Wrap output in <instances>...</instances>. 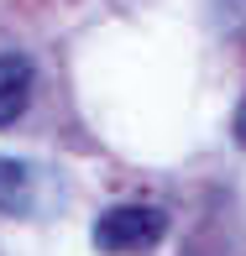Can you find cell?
Listing matches in <instances>:
<instances>
[{
    "instance_id": "1",
    "label": "cell",
    "mask_w": 246,
    "mask_h": 256,
    "mask_svg": "<svg viewBox=\"0 0 246 256\" xmlns=\"http://www.w3.org/2000/svg\"><path fill=\"white\" fill-rule=\"evenodd\" d=\"M168 230V214L162 209H147V204H115L95 220V251L105 256H142L162 240Z\"/></svg>"
},
{
    "instance_id": "2",
    "label": "cell",
    "mask_w": 246,
    "mask_h": 256,
    "mask_svg": "<svg viewBox=\"0 0 246 256\" xmlns=\"http://www.w3.org/2000/svg\"><path fill=\"white\" fill-rule=\"evenodd\" d=\"M32 100V63L21 52H0V126H16Z\"/></svg>"
},
{
    "instance_id": "4",
    "label": "cell",
    "mask_w": 246,
    "mask_h": 256,
    "mask_svg": "<svg viewBox=\"0 0 246 256\" xmlns=\"http://www.w3.org/2000/svg\"><path fill=\"white\" fill-rule=\"evenodd\" d=\"M236 142L246 146V100H241V110H236Z\"/></svg>"
},
{
    "instance_id": "3",
    "label": "cell",
    "mask_w": 246,
    "mask_h": 256,
    "mask_svg": "<svg viewBox=\"0 0 246 256\" xmlns=\"http://www.w3.org/2000/svg\"><path fill=\"white\" fill-rule=\"evenodd\" d=\"M37 188H32V168L16 157H0V214H32Z\"/></svg>"
}]
</instances>
